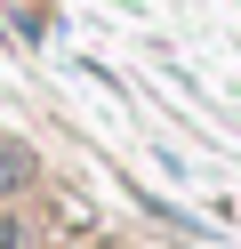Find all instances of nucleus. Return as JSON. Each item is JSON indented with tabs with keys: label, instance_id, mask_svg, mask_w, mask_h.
Returning a JSON list of instances; mask_svg holds the SVG:
<instances>
[{
	"label": "nucleus",
	"instance_id": "1",
	"mask_svg": "<svg viewBox=\"0 0 241 249\" xmlns=\"http://www.w3.org/2000/svg\"><path fill=\"white\" fill-rule=\"evenodd\" d=\"M24 185H32V153L24 145H0V201H16Z\"/></svg>",
	"mask_w": 241,
	"mask_h": 249
}]
</instances>
